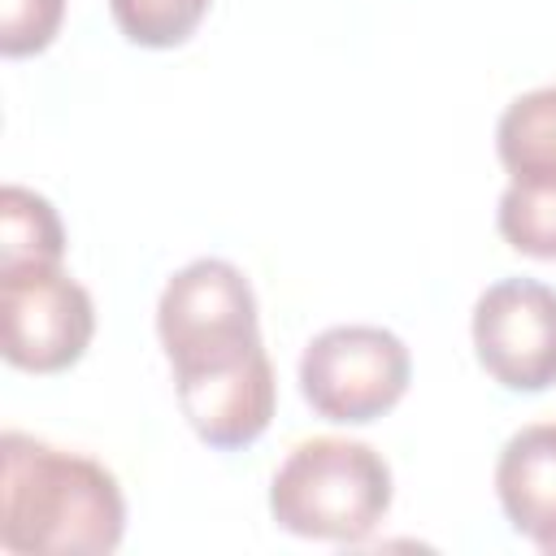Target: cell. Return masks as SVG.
Masks as SVG:
<instances>
[{
	"label": "cell",
	"instance_id": "obj_1",
	"mask_svg": "<svg viewBox=\"0 0 556 556\" xmlns=\"http://www.w3.org/2000/svg\"><path fill=\"white\" fill-rule=\"evenodd\" d=\"M126 534L117 478L22 430L0 434V547L13 556H104Z\"/></svg>",
	"mask_w": 556,
	"mask_h": 556
},
{
	"label": "cell",
	"instance_id": "obj_2",
	"mask_svg": "<svg viewBox=\"0 0 556 556\" xmlns=\"http://www.w3.org/2000/svg\"><path fill=\"white\" fill-rule=\"evenodd\" d=\"M391 508L387 460L356 439H304L269 482V513L287 534L365 543Z\"/></svg>",
	"mask_w": 556,
	"mask_h": 556
},
{
	"label": "cell",
	"instance_id": "obj_3",
	"mask_svg": "<svg viewBox=\"0 0 556 556\" xmlns=\"http://www.w3.org/2000/svg\"><path fill=\"white\" fill-rule=\"evenodd\" d=\"M156 334L174 374L230 361L261 343L256 295L239 265L200 256L182 265L156 300Z\"/></svg>",
	"mask_w": 556,
	"mask_h": 556
},
{
	"label": "cell",
	"instance_id": "obj_4",
	"mask_svg": "<svg viewBox=\"0 0 556 556\" xmlns=\"http://www.w3.org/2000/svg\"><path fill=\"white\" fill-rule=\"evenodd\" d=\"M413 378L400 334L382 326H330L300 356V391L308 408L339 426H365L391 413Z\"/></svg>",
	"mask_w": 556,
	"mask_h": 556
},
{
	"label": "cell",
	"instance_id": "obj_5",
	"mask_svg": "<svg viewBox=\"0 0 556 556\" xmlns=\"http://www.w3.org/2000/svg\"><path fill=\"white\" fill-rule=\"evenodd\" d=\"M96 334V304L61 265L0 274V352L26 374L70 369Z\"/></svg>",
	"mask_w": 556,
	"mask_h": 556
},
{
	"label": "cell",
	"instance_id": "obj_6",
	"mask_svg": "<svg viewBox=\"0 0 556 556\" xmlns=\"http://www.w3.org/2000/svg\"><path fill=\"white\" fill-rule=\"evenodd\" d=\"M478 365L508 391H547L556 382V291L534 278L491 282L473 304Z\"/></svg>",
	"mask_w": 556,
	"mask_h": 556
},
{
	"label": "cell",
	"instance_id": "obj_7",
	"mask_svg": "<svg viewBox=\"0 0 556 556\" xmlns=\"http://www.w3.org/2000/svg\"><path fill=\"white\" fill-rule=\"evenodd\" d=\"M174 391H178V408L191 421V430L217 452H239L256 443L278 404L274 365L265 356V343L230 361L174 374Z\"/></svg>",
	"mask_w": 556,
	"mask_h": 556
},
{
	"label": "cell",
	"instance_id": "obj_8",
	"mask_svg": "<svg viewBox=\"0 0 556 556\" xmlns=\"http://www.w3.org/2000/svg\"><path fill=\"white\" fill-rule=\"evenodd\" d=\"M495 495L508 526L543 552H556V421L521 426L495 465Z\"/></svg>",
	"mask_w": 556,
	"mask_h": 556
},
{
	"label": "cell",
	"instance_id": "obj_9",
	"mask_svg": "<svg viewBox=\"0 0 556 556\" xmlns=\"http://www.w3.org/2000/svg\"><path fill=\"white\" fill-rule=\"evenodd\" d=\"M495 152L513 182L556 187V87H534L500 113Z\"/></svg>",
	"mask_w": 556,
	"mask_h": 556
},
{
	"label": "cell",
	"instance_id": "obj_10",
	"mask_svg": "<svg viewBox=\"0 0 556 556\" xmlns=\"http://www.w3.org/2000/svg\"><path fill=\"white\" fill-rule=\"evenodd\" d=\"M65 256V230L56 208L9 182L0 191V274L4 269H26V265H61Z\"/></svg>",
	"mask_w": 556,
	"mask_h": 556
},
{
	"label": "cell",
	"instance_id": "obj_11",
	"mask_svg": "<svg viewBox=\"0 0 556 556\" xmlns=\"http://www.w3.org/2000/svg\"><path fill=\"white\" fill-rule=\"evenodd\" d=\"M495 226L521 256L556 261V187L508 182L495 208Z\"/></svg>",
	"mask_w": 556,
	"mask_h": 556
},
{
	"label": "cell",
	"instance_id": "obj_12",
	"mask_svg": "<svg viewBox=\"0 0 556 556\" xmlns=\"http://www.w3.org/2000/svg\"><path fill=\"white\" fill-rule=\"evenodd\" d=\"M213 0H109L117 30L139 48H178L195 35Z\"/></svg>",
	"mask_w": 556,
	"mask_h": 556
},
{
	"label": "cell",
	"instance_id": "obj_13",
	"mask_svg": "<svg viewBox=\"0 0 556 556\" xmlns=\"http://www.w3.org/2000/svg\"><path fill=\"white\" fill-rule=\"evenodd\" d=\"M65 17V0H0V52L30 56L43 52Z\"/></svg>",
	"mask_w": 556,
	"mask_h": 556
}]
</instances>
